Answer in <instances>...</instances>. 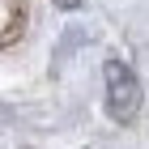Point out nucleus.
Wrapping results in <instances>:
<instances>
[{"mask_svg": "<svg viewBox=\"0 0 149 149\" xmlns=\"http://www.w3.org/2000/svg\"><path fill=\"white\" fill-rule=\"evenodd\" d=\"M141 111V81L128 64H107V115L115 124H132Z\"/></svg>", "mask_w": 149, "mask_h": 149, "instance_id": "obj_1", "label": "nucleus"}, {"mask_svg": "<svg viewBox=\"0 0 149 149\" xmlns=\"http://www.w3.org/2000/svg\"><path fill=\"white\" fill-rule=\"evenodd\" d=\"M56 4H60V9H77L81 0H56Z\"/></svg>", "mask_w": 149, "mask_h": 149, "instance_id": "obj_2", "label": "nucleus"}]
</instances>
